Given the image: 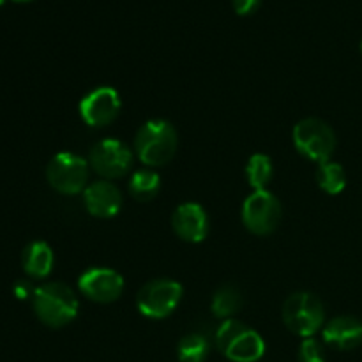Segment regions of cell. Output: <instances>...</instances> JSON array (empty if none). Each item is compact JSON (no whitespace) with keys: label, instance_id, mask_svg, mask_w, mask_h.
Masks as SVG:
<instances>
[{"label":"cell","instance_id":"obj_18","mask_svg":"<svg viewBox=\"0 0 362 362\" xmlns=\"http://www.w3.org/2000/svg\"><path fill=\"white\" fill-rule=\"evenodd\" d=\"M209 345L207 338L204 334H187L184 336L177 346V356L180 362H205L209 356Z\"/></svg>","mask_w":362,"mask_h":362},{"label":"cell","instance_id":"obj_2","mask_svg":"<svg viewBox=\"0 0 362 362\" xmlns=\"http://www.w3.org/2000/svg\"><path fill=\"white\" fill-rule=\"evenodd\" d=\"M216 346L232 362H257L265 354L262 336L233 318H228L219 325L216 332Z\"/></svg>","mask_w":362,"mask_h":362},{"label":"cell","instance_id":"obj_26","mask_svg":"<svg viewBox=\"0 0 362 362\" xmlns=\"http://www.w3.org/2000/svg\"><path fill=\"white\" fill-rule=\"evenodd\" d=\"M361 52H362V42H361Z\"/></svg>","mask_w":362,"mask_h":362},{"label":"cell","instance_id":"obj_22","mask_svg":"<svg viewBox=\"0 0 362 362\" xmlns=\"http://www.w3.org/2000/svg\"><path fill=\"white\" fill-rule=\"evenodd\" d=\"M262 0H232L233 4V11L240 16H247V14L255 13L260 6Z\"/></svg>","mask_w":362,"mask_h":362},{"label":"cell","instance_id":"obj_7","mask_svg":"<svg viewBox=\"0 0 362 362\" xmlns=\"http://www.w3.org/2000/svg\"><path fill=\"white\" fill-rule=\"evenodd\" d=\"M182 299V286L173 279H154L138 292L136 304L141 315L148 318H166L175 311Z\"/></svg>","mask_w":362,"mask_h":362},{"label":"cell","instance_id":"obj_17","mask_svg":"<svg viewBox=\"0 0 362 362\" xmlns=\"http://www.w3.org/2000/svg\"><path fill=\"white\" fill-rule=\"evenodd\" d=\"M159 187H161V180L158 173L152 170H140L129 180L131 197L140 202L152 200L159 193Z\"/></svg>","mask_w":362,"mask_h":362},{"label":"cell","instance_id":"obj_8","mask_svg":"<svg viewBox=\"0 0 362 362\" xmlns=\"http://www.w3.org/2000/svg\"><path fill=\"white\" fill-rule=\"evenodd\" d=\"M281 219V204L267 189L255 191L246 198L243 207V221L255 235H269Z\"/></svg>","mask_w":362,"mask_h":362},{"label":"cell","instance_id":"obj_21","mask_svg":"<svg viewBox=\"0 0 362 362\" xmlns=\"http://www.w3.org/2000/svg\"><path fill=\"white\" fill-rule=\"evenodd\" d=\"M300 362H325L324 345L315 338H306L299 349Z\"/></svg>","mask_w":362,"mask_h":362},{"label":"cell","instance_id":"obj_11","mask_svg":"<svg viewBox=\"0 0 362 362\" xmlns=\"http://www.w3.org/2000/svg\"><path fill=\"white\" fill-rule=\"evenodd\" d=\"M78 286L85 297L95 303L108 304L120 297L124 290V279L119 272L105 267H94L80 276Z\"/></svg>","mask_w":362,"mask_h":362},{"label":"cell","instance_id":"obj_25","mask_svg":"<svg viewBox=\"0 0 362 362\" xmlns=\"http://www.w3.org/2000/svg\"><path fill=\"white\" fill-rule=\"evenodd\" d=\"M2 4H4V0H0V6H2Z\"/></svg>","mask_w":362,"mask_h":362},{"label":"cell","instance_id":"obj_13","mask_svg":"<svg viewBox=\"0 0 362 362\" xmlns=\"http://www.w3.org/2000/svg\"><path fill=\"white\" fill-rule=\"evenodd\" d=\"M83 200L85 207L92 216L105 219L119 214L120 207H122V194H120L119 187L113 186L108 180H98L85 187Z\"/></svg>","mask_w":362,"mask_h":362},{"label":"cell","instance_id":"obj_3","mask_svg":"<svg viewBox=\"0 0 362 362\" xmlns=\"http://www.w3.org/2000/svg\"><path fill=\"white\" fill-rule=\"evenodd\" d=\"M134 151L140 161L147 166H163L175 156L177 133L166 120H148L138 131Z\"/></svg>","mask_w":362,"mask_h":362},{"label":"cell","instance_id":"obj_20","mask_svg":"<svg viewBox=\"0 0 362 362\" xmlns=\"http://www.w3.org/2000/svg\"><path fill=\"white\" fill-rule=\"evenodd\" d=\"M247 182L255 191H264L272 179V163L265 154H255L246 166Z\"/></svg>","mask_w":362,"mask_h":362},{"label":"cell","instance_id":"obj_15","mask_svg":"<svg viewBox=\"0 0 362 362\" xmlns=\"http://www.w3.org/2000/svg\"><path fill=\"white\" fill-rule=\"evenodd\" d=\"M21 264H23V271L27 272L30 278L42 279L52 272L53 267V251L46 243L35 240L30 243L23 251L21 257Z\"/></svg>","mask_w":362,"mask_h":362},{"label":"cell","instance_id":"obj_23","mask_svg":"<svg viewBox=\"0 0 362 362\" xmlns=\"http://www.w3.org/2000/svg\"><path fill=\"white\" fill-rule=\"evenodd\" d=\"M14 292H16L18 297L25 299V297H28V292H30V288H28V285H25V283H18L16 288H14Z\"/></svg>","mask_w":362,"mask_h":362},{"label":"cell","instance_id":"obj_5","mask_svg":"<svg viewBox=\"0 0 362 362\" xmlns=\"http://www.w3.org/2000/svg\"><path fill=\"white\" fill-rule=\"evenodd\" d=\"M293 144L304 158L322 165L331 161L336 148V134L324 120L304 119L293 127Z\"/></svg>","mask_w":362,"mask_h":362},{"label":"cell","instance_id":"obj_9","mask_svg":"<svg viewBox=\"0 0 362 362\" xmlns=\"http://www.w3.org/2000/svg\"><path fill=\"white\" fill-rule=\"evenodd\" d=\"M88 165L105 179H120L129 172L133 165V154L122 141L115 138H106L90 148Z\"/></svg>","mask_w":362,"mask_h":362},{"label":"cell","instance_id":"obj_10","mask_svg":"<svg viewBox=\"0 0 362 362\" xmlns=\"http://www.w3.org/2000/svg\"><path fill=\"white\" fill-rule=\"evenodd\" d=\"M119 92L112 87H99L88 92L80 103L81 119L92 127L108 126L120 113Z\"/></svg>","mask_w":362,"mask_h":362},{"label":"cell","instance_id":"obj_14","mask_svg":"<svg viewBox=\"0 0 362 362\" xmlns=\"http://www.w3.org/2000/svg\"><path fill=\"white\" fill-rule=\"evenodd\" d=\"M324 341L338 350H352L362 343V322L356 317H336L324 327Z\"/></svg>","mask_w":362,"mask_h":362},{"label":"cell","instance_id":"obj_24","mask_svg":"<svg viewBox=\"0 0 362 362\" xmlns=\"http://www.w3.org/2000/svg\"><path fill=\"white\" fill-rule=\"evenodd\" d=\"M14 2H32V0H14Z\"/></svg>","mask_w":362,"mask_h":362},{"label":"cell","instance_id":"obj_19","mask_svg":"<svg viewBox=\"0 0 362 362\" xmlns=\"http://www.w3.org/2000/svg\"><path fill=\"white\" fill-rule=\"evenodd\" d=\"M240 308H243V297H240L239 290L230 285L221 286L212 299V313L218 318L228 320Z\"/></svg>","mask_w":362,"mask_h":362},{"label":"cell","instance_id":"obj_6","mask_svg":"<svg viewBox=\"0 0 362 362\" xmlns=\"http://www.w3.org/2000/svg\"><path fill=\"white\" fill-rule=\"evenodd\" d=\"M88 163L71 152H60L46 168L49 186L62 194H78L87 186Z\"/></svg>","mask_w":362,"mask_h":362},{"label":"cell","instance_id":"obj_4","mask_svg":"<svg viewBox=\"0 0 362 362\" xmlns=\"http://www.w3.org/2000/svg\"><path fill=\"white\" fill-rule=\"evenodd\" d=\"M324 304L313 293H293L283 304V322L293 334L303 338H313L324 325Z\"/></svg>","mask_w":362,"mask_h":362},{"label":"cell","instance_id":"obj_16","mask_svg":"<svg viewBox=\"0 0 362 362\" xmlns=\"http://www.w3.org/2000/svg\"><path fill=\"white\" fill-rule=\"evenodd\" d=\"M317 182L325 193L339 194L346 186V173L341 165L334 161H325L317 170Z\"/></svg>","mask_w":362,"mask_h":362},{"label":"cell","instance_id":"obj_1","mask_svg":"<svg viewBox=\"0 0 362 362\" xmlns=\"http://www.w3.org/2000/svg\"><path fill=\"white\" fill-rule=\"evenodd\" d=\"M32 304L39 320L48 327H64L78 315V299L64 283H46L32 293Z\"/></svg>","mask_w":362,"mask_h":362},{"label":"cell","instance_id":"obj_12","mask_svg":"<svg viewBox=\"0 0 362 362\" xmlns=\"http://www.w3.org/2000/svg\"><path fill=\"white\" fill-rule=\"evenodd\" d=\"M173 230L187 243H202L209 233V219L204 207L193 202L179 205L172 218Z\"/></svg>","mask_w":362,"mask_h":362}]
</instances>
